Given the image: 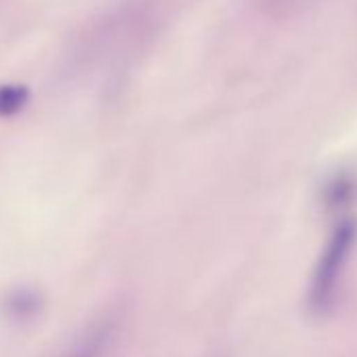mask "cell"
<instances>
[{"label":"cell","instance_id":"cell-1","mask_svg":"<svg viewBox=\"0 0 357 357\" xmlns=\"http://www.w3.org/2000/svg\"><path fill=\"white\" fill-rule=\"evenodd\" d=\"M357 248V217H338L332 225L307 284V311L313 317H326L336 307V298L347 275V267Z\"/></svg>","mask_w":357,"mask_h":357},{"label":"cell","instance_id":"cell-2","mask_svg":"<svg viewBox=\"0 0 357 357\" xmlns=\"http://www.w3.org/2000/svg\"><path fill=\"white\" fill-rule=\"evenodd\" d=\"M319 202L328 213L344 217L357 202V170L351 166H338L328 172L319 185Z\"/></svg>","mask_w":357,"mask_h":357},{"label":"cell","instance_id":"cell-3","mask_svg":"<svg viewBox=\"0 0 357 357\" xmlns=\"http://www.w3.org/2000/svg\"><path fill=\"white\" fill-rule=\"evenodd\" d=\"M118 332L116 315H101L72 342V347L61 357H107Z\"/></svg>","mask_w":357,"mask_h":357}]
</instances>
